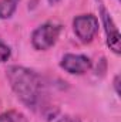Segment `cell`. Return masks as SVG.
<instances>
[{"mask_svg": "<svg viewBox=\"0 0 121 122\" xmlns=\"http://www.w3.org/2000/svg\"><path fill=\"white\" fill-rule=\"evenodd\" d=\"M98 19L94 14H80L73 20V30L81 43H91L98 33Z\"/></svg>", "mask_w": 121, "mask_h": 122, "instance_id": "3957f363", "label": "cell"}, {"mask_svg": "<svg viewBox=\"0 0 121 122\" xmlns=\"http://www.w3.org/2000/svg\"><path fill=\"white\" fill-rule=\"evenodd\" d=\"M0 122H27V118L22 112L16 109H10L0 114Z\"/></svg>", "mask_w": 121, "mask_h": 122, "instance_id": "52a82bcc", "label": "cell"}, {"mask_svg": "<svg viewBox=\"0 0 121 122\" xmlns=\"http://www.w3.org/2000/svg\"><path fill=\"white\" fill-rule=\"evenodd\" d=\"M113 87H114V91L116 94L120 97V74H117L114 77V81H113Z\"/></svg>", "mask_w": 121, "mask_h": 122, "instance_id": "9c48e42d", "label": "cell"}, {"mask_svg": "<svg viewBox=\"0 0 121 122\" xmlns=\"http://www.w3.org/2000/svg\"><path fill=\"white\" fill-rule=\"evenodd\" d=\"M6 77L17 99L26 108L43 114L49 119L57 114L49 104L47 84L38 72L23 65H10Z\"/></svg>", "mask_w": 121, "mask_h": 122, "instance_id": "6da1fadb", "label": "cell"}, {"mask_svg": "<svg viewBox=\"0 0 121 122\" xmlns=\"http://www.w3.org/2000/svg\"><path fill=\"white\" fill-rule=\"evenodd\" d=\"M11 56V48L7 43H4L1 38H0V64L6 62V61L10 58Z\"/></svg>", "mask_w": 121, "mask_h": 122, "instance_id": "ba28073f", "label": "cell"}, {"mask_svg": "<svg viewBox=\"0 0 121 122\" xmlns=\"http://www.w3.org/2000/svg\"><path fill=\"white\" fill-rule=\"evenodd\" d=\"M63 30V26L56 21H46L37 26L31 33V46L37 51H47L50 50L59 40Z\"/></svg>", "mask_w": 121, "mask_h": 122, "instance_id": "7a4b0ae2", "label": "cell"}, {"mask_svg": "<svg viewBox=\"0 0 121 122\" xmlns=\"http://www.w3.org/2000/svg\"><path fill=\"white\" fill-rule=\"evenodd\" d=\"M100 14H101V21L104 26L105 31V38H107V46L108 48L114 53V54H120L121 53V41H120V31L117 24L114 23L111 14L107 11V9L104 6L100 7Z\"/></svg>", "mask_w": 121, "mask_h": 122, "instance_id": "5b68a950", "label": "cell"}, {"mask_svg": "<svg viewBox=\"0 0 121 122\" xmlns=\"http://www.w3.org/2000/svg\"><path fill=\"white\" fill-rule=\"evenodd\" d=\"M20 0H0V20H9L14 16Z\"/></svg>", "mask_w": 121, "mask_h": 122, "instance_id": "8992f818", "label": "cell"}, {"mask_svg": "<svg viewBox=\"0 0 121 122\" xmlns=\"http://www.w3.org/2000/svg\"><path fill=\"white\" fill-rule=\"evenodd\" d=\"M60 67L71 75H83L88 72L93 67L91 60L84 54H64L60 61Z\"/></svg>", "mask_w": 121, "mask_h": 122, "instance_id": "277c9868", "label": "cell"}, {"mask_svg": "<svg viewBox=\"0 0 121 122\" xmlns=\"http://www.w3.org/2000/svg\"><path fill=\"white\" fill-rule=\"evenodd\" d=\"M47 1H49L50 4H56V3H59L60 0H47Z\"/></svg>", "mask_w": 121, "mask_h": 122, "instance_id": "8fae6325", "label": "cell"}, {"mask_svg": "<svg viewBox=\"0 0 121 122\" xmlns=\"http://www.w3.org/2000/svg\"><path fill=\"white\" fill-rule=\"evenodd\" d=\"M57 122H81L78 118H76V117H70V115H66V117H63L60 118Z\"/></svg>", "mask_w": 121, "mask_h": 122, "instance_id": "30bf717a", "label": "cell"}]
</instances>
